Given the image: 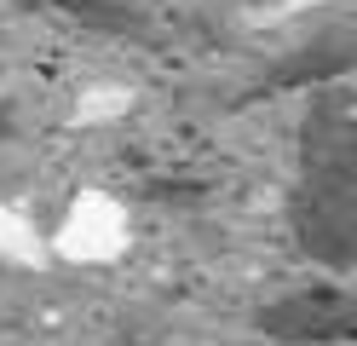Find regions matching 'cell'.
I'll return each instance as SVG.
<instances>
[{
    "label": "cell",
    "mask_w": 357,
    "mask_h": 346,
    "mask_svg": "<svg viewBox=\"0 0 357 346\" xmlns=\"http://www.w3.org/2000/svg\"><path fill=\"white\" fill-rule=\"evenodd\" d=\"M288 237L311 266L346 277L357 266V104L346 81L317 87L294 133V185L282 196Z\"/></svg>",
    "instance_id": "cell-1"
},
{
    "label": "cell",
    "mask_w": 357,
    "mask_h": 346,
    "mask_svg": "<svg viewBox=\"0 0 357 346\" xmlns=\"http://www.w3.org/2000/svg\"><path fill=\"white\" fill-rule=\"evenodd\" d=\"M254 329L277 346H346L357 335V294L346 283H305L254 306Z\"/></svg>",
    "instance_id": "cell-2"
},
{
    "label": "cell",
    "mask_w": 357,
    "mask_h": 346,
    "mask_svg": "<svg viewBox=\"0 0 357 346\" xmlns=\"http://www.w3.org/2000/svg\"><path fill=\"white\" fill-rule=\"evenodd\" d=\"M351 69H357V35L346 29V23H328V29L305 35L300 46L277 52V58L248 81V92H242V99H277V92L340 87V81H351Z\"/></svg>",
    "instance_id": "cell-3"
},
{
    "label": "cell",
    "mask_w": 357,
    "mask_h": 346,
    "mask_svg": "<svg viewBox=\"0 0 357 346\" xmlns=\"http://www.w3.org/2000/svg\"><path fill=\"white\" fill-rule=\"evenodd\" d=\"M47 6L86 35H109V41H144L150 35L144 0H47Z\"/></svg>",
    "instance_id": "cell-4"
},
{
    "label": "cell",
    "mask_w": 357,
    "mask_h": 346,
    "mask_svg": "<svg viewBox=\"0 0 357 346\" xmlns=\"http://www.w3.org/2000/svg\"><path fill=\"white\" fill-rule=\"evenodd\" d=\"M12 138H17V104L0 99V145H12Z\"/></svg>",
    "instance_id": "cell-5"
},
{
    "label": "cell",
    "mask_w": 357,
    "mask_h": 346,
    "mask_svg": "<svg viewBox=\"0 0 357 346\" xmlns=\"http://www.w3.org/2000/svg\"><path fill=\"white\" fill-rule=\"evenodd\" d=\"M17 12H47V0H12Z\"/></svg>",
    "instance_id": "cell-6"
}]
</instances>
